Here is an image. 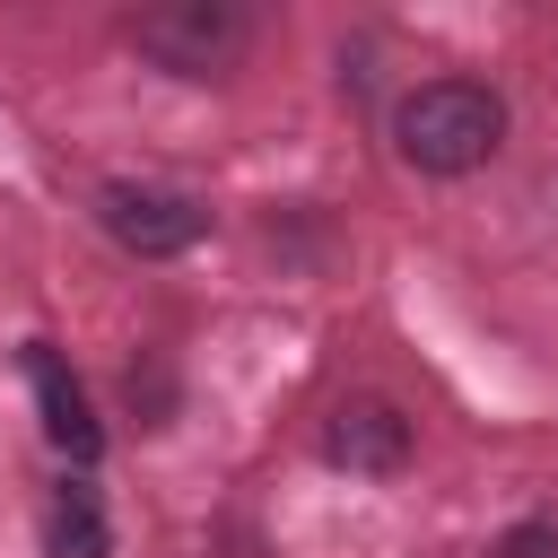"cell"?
<instances>
[{
	"label": "cell",
	"mask_w": 558,
	"mask_h": 558,
	"mask_svg": "<svg viewBox=\"0 0 558 558\" xmlns=\"http://www.w3.org/2000/svg\"><path fill=\"white\" fill-rule=\"evenodd\" d=\"M122 35H131L157 70H174V78H218V70L244 61L253 9H235V0H157V9H131Z\"/></svg>",
	"instance_id": "cell-2"
},
{
	"label": "cell",
	"mask_w": 558,
	"mask_h": 558,
	"mask_svg": "<svg viewBox=\"0 0 558 558\" xmlns=\"http://www.w3.org/2000/svg\"><path fill=\"white\" fill-rule=\"evenodd\" d=\"M488 558H558V532H549V523H514Z\"/></svg>",
	"instance_id": "cell-7"
},
{
	"label": "cell",
	"mask_w": 558,
	"mask_h": 558,
	"mask_svg": "<svg viewBox=\"0 0 558 558\" xmlns=\"http://www.w3.org/2000/svg\"><path fill=\"white\" fill-rule=\"evenodd\" d=\"M323 453H331L340 471H366V480H384V471H401V462H410V418H401L392 401L357 392V401H340V410H331V427H323Z\"/></svg>",
	"instance_id": "cell-4"
},
{
	"label": "cell",
	"mask_w": 558,
	"mask_h": 558,
	"mask_svg": "<svg viewBox=\"0 0 558 558\" xmlns=\"http://www.w3.org/2000/svg\"><path fill=\"white\" fill-rule=\"evenodd\" d=\"M26 375H35L44 436H52L70 462H96V453H105V427H96V410H87V392H78V375L61 366V349H52V340H26Z\"/></svg>",
	"instance_id": "cell-5"
},
{
	"label": "cell",
	"mask_w": 558,
	"mask_h": 558,
	"mask_svg": "<svg viewBox=\"0 0 558 558\" xmlns=\"http://www.w3.org/2000/svg\"><path fill=\"white\" fill-rule=\"evenodd\" d=\"M96 218H105V235H113L122 253H140V262H174V253H192L201 227H209V209H201L192 192H174V183H105V192H96Z\"/></svg>",
	"instance_id": "cell-3"
},
{
	"label": "cell",
	"mask_w": 558,
	"mask_h": 558,
	"mask_svg": "<svg viewBox=\"0 0 558 558\" xmlns=\"http://www.w3.org/2000/svg\"><path fill=\"white\" fill-rule=\"evenodd\" d=\"M392 148L418 174H471L506 148V96L480 78H427L392 105Z\"/></svg>",
	"instance_id": "cell-1"
},
{
	"label": "cell",
	"mask_w": 558,
	"mask_h": 558,
	"mask_svg": "<svg viewBox=\"0 0 558 558\" xmlns=\"http://www.w3.org/2000/svg\"><path fill=\"white\" fill-rule=\"evenodd\" d=\"M44 558H113V532H105L96 488H61V497H52V514H44Z\"/></svg>",
	"instance_id": "cell-6"
}]
</instances>
